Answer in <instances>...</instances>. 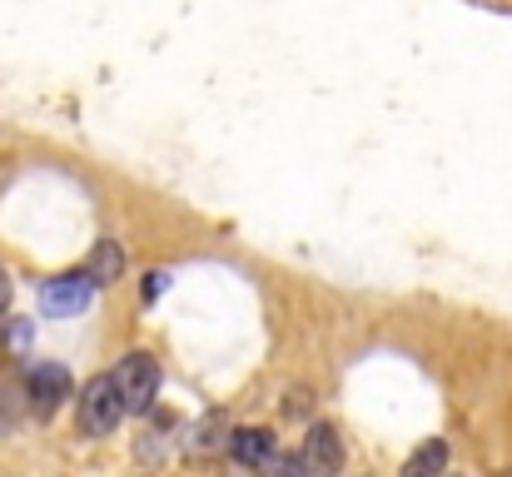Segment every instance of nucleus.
I'll return each mask as SVG.
<instances>
[{"mask_svg": "<svg viewBox=\"0 0 512 477\" xmlns=\"http://www.w3.org/2000/svg\"><path fill=\"white\" fill-rule=\"evenodd\" d=\"M120 418H125V398H120L115 378H110V373L90 378V383L80 388V428H85L90 438H110V433L120 428Z\"/></svg>", "mask_w": 512, "mask_h": 477, "instance_id": "1", "label": "nucleus"}, {"mask_svg": "<svg viewBox=\"0 0 512 477\" xmlns=\"http://www.w3.org/2000/svg\"><path fill=\"white\" fill-rule=\"evenodd\" d=\"M110 378H115V388L125 398V413H150V403L160 393V363H155V353H125Z\"/></svg>", "mask_w": 512, "mask_h": 477, "instance_id": "2", "label": "nucleus"}, {"mask_svg": "<svg viewBox=\"0 0 512 477\" xmlns=\"http://www.w3.org/2000/svg\"><path fill=\"white\" fill-rule=\"evenodd\" d=\"M90 299H95V279H90V274H60V279H50V284L40 289V309H45V318L85 314Z\"/></svg>", "mask_w": 512, "mask_h": 477, "instance_id": "3", "label": "nucleus"}, {"mask_svg": "<svg viewBox=\"0 0 512 477\" xmlns=\"http://www.w3.org/2000/svg\"><path fill=\"white\" fill-rule=\"evenodd\" d=\"M339 433L329 428V423H314L309 428V438H304V448H299V468H304V477H334L339 473Z\"/></svg>", "mask_w": 512, "mask_h": 477, "instance_id": "4", "label": "nucleus"}, {"mask_svg": "<svg viewBox=\"0 0 512 477\" xmlns=\"http://www.w3.org/2000/svg\"><path fill=\"white\" fill-rule=\"evenodd\" d=\"M30 398H35L40 413H55L70 398V373L60 363H35L30 368Z\"/></svg>", "mask_w": 512, "mask_h": 477, "instance_id": "5", "label": "nucleus"}, {"mask_svg": "<svg viewBox=\"0 0 512 477\" xmlns=\"http://www.w3.org/2000/svg\"><path fill=\"white\" fill-rule=\"evenodd\" d=\"M229 453H234V463H244V468H264L269 453H274V438H269L264 428H239V433L229 438Z\"/></svg>", "mask_w": 512, "mask_h": 477, "instance_id": "6", "label": "nucleus"}, {"mask_svg": "<svg viewBox=\"0 0 512 477\" xmlns=\"http://www.w3.org/2000/svg\"><path fill=\"white\" fill-rule=\"evenodd\" d=\"M85 274L95 279V289H100V284H115V279L125 274V249H120L115 239H100L95 254H90V269H85Z\"/></svg>", "mask_w": 512, "mask_h": 477, "instance_id": "7", "label": "nucleus"}, {"mask_svg": "<svg viewBox=\"0 0 512 477\" xmlns=\"http://www.w3.org/2000/svg\"><path fill=\"white\" fill-rule=\"evenodd\" d=\"M443 468H448V443H443V438H428V443L403 463V477H438Z\"/></svg>", "mask_w": 512, "mask_h": 477, "instance_id": "8", "label": "nucleus"}, {"mask_svg": "<svg viewBox=\"0 0 512 477\" xmlns=\"http://www.w3.org/2000/svg\"><path fill=\"white\" fill-rule=\"evenodd\" d=\"M214 433H224V418H219V413H209V418L189 433V453H214V448H229V443H219Z\"/></svg>", "mask_w": 512, "mask_h": 477, "instance_id": "9", "label": "nucleus"}, {"mask_svg": "<svg viewBox=\"0 0 512 477\" xmlns=\"http://www.w3.org/2000/svg\"><path fill=\"white\" fill-rule=\"evenodd\" d=\"M264 473H269V477H304V468H299V458H284V453H269V463H264Z\"/></svg>", "mask_w": 512, "mask_h": 477, "instance_id": "10", "label": "nucleus"}, {"mask_svg": "<svg viewBox=\"0 0 512 477\" xmlns=\"http://www.w3.org/2000/svg\"><path fill=\"white\" fill-rule=\"evenodd\" d=\"M165 289H170V274H165V269H160V274H150V279H145V304H155Z\"/></svg>", "mask_w": 512, "mask_h": 477, "instance_id": "11", "label": "nucleus"}, {"mask_svg": "<svg viewBox=\"0 0 512 477\" xmlns=\"http://www.w3.org/2000/svg\"><path fill=\"white\" fill-rule=\"evenodd\" d=\"M10 304V279H5V269H0V309Z\"/></svg>", "mask_w": 512, "mask_h": 477, "instance_id": "12", "label": "nucleus"}]
</instances>
